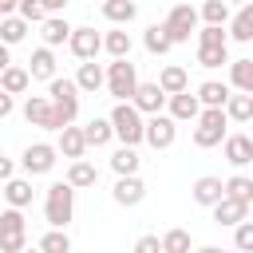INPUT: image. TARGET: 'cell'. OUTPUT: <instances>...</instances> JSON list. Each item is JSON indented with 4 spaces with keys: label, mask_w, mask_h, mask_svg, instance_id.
I'll list each match as a JSON object with an SVG mask.
<instances>
[{
    "label": "cell",
    "mask_w": 253,
    "mask_h": 253,
    "mask_svg": "<svg viewBox=\"0 0 253 253\" xmlns=\"http://www.w3.org/2000/svg\"><path fill=\"white\" fill-rule=\"evenodd\" d=\"M40 249H43V253H71V237H67V229H47V233L40 237Z\"/></svg>",
    "instance_id": "38"
},
{
    "label": "cell",
    "mask_w": 253,
    "mask_h": 253,
    "mask_svg": "<svg viewBox=\"0 0 253 253\" xmlns=\"http://www.w3.org/2000/svg\"><path fill=\"white\" fill-rule=\"evenodd\" d=\"M229 40H237V43H249V40H253V0L241 4L237 16L229 20Z\"/></svg>",
    "instance_id": "23"
},
{
    "label": "cell",
    "mask_w": 253,
    "mask_h": 253,
    "mask_svg": "<svg viewBox=\"0 0 253 253\" xmlns=\"http://www.w3.org/2000/svg\"><path fill=\"white\" fill-rule=\"evenodd\" d=\"M16 8H20V0H0V12L4 16H16Z\"/></svg>",
    "instance_id": "47"
},
{
    "label": "cell",
    "mask_w": 253,
    "mask_h": 253,
    "mask_svg": "<svg viewBox=\"0 0 253 253\" xmlns=\"http://www.w3.org/2000/svg\"><path fill=\"white\" fill-rule=\"evenodd\" d=\"M43 4H47V12H63L67 8V0H43Z\"/></svg>",
    "instance_id": "48"
},
{
    "label": "cell",
    "mask_w": 253,
    "mask_h": 253,
    "mask_svg": "<svg viewBox=\"0 0 253 253\" xmlns=\"http://www.w3.org/2000/svg\"><path fill=\"white\" fill-rule=\"evenodd\" d=\"M28 71H32V79H55V55H51V47H36L32 51V59H28Z\"/></svg>",
    "instance_id": "24"
},
{
    "label": "cell",
    "mask_w": 253,
    "mask_h": 253,
    "mask_svg": "<svg viewBox=\"0 0 253 253\" xmlns=\"http://www.w3.org/2000/svg\"><path fill=\"white\" fill-rule=\"evenodd\" d=\"M24 119H28L32 126H43V130H63L51 95H28V103H24Z\"/></svg>",
    "instance_id": "8"
},
{
    "label": "cell",
    "mask_w": 253,
    "mask_h": 253,
    "mask_svg": "<svg viewBox=\"0 0 253 253\" xmlns=\"http://www.w3.org/2000/svg\"><path fill=\"white\" fill-rule=\"evenodd\" d=\"M142 115H162V103H170V95L158 87V83H138V91H134V99H130Z\"/></svg>",
    "instance_id": "12"
},
{
    "label": "cell",
    "mask_w": 253,
    "mask_h": 253,
    "mask_svg": "<svg viewBox=\"0 0 253 253\" xmlns=\"http://www.w3.org/2000/svg\"><path fill=\"white\" fill-rule=\"evenodd\" d=\"M67 182H71L75 190H87V186H95V182H99V170H95L87 158H79V162H71V166H67Z\"/></svg>",
    "instance_id": "29"
},
{
    "label": "cell",
    "mask_w": 253,
    "mask_h": 253,
    "mask_svg": "<svg viewBox=\"0 0 253 253\" xmlns=\"http://www.w3.org/2000/svg\"><path fill=\"white\" fill-rule=\"evenodd\" d=\"M111 170H115L119 178L138 174V154H134V146H119V150L111 154Z\"/></svg>",
    "instance_id": "32"
},
{
    "label": "cell",
    "mask_w": 253,
    "mask_h": 253,
    "mask_svg": "<svg viewBox=\"0 0 253 253\" xmlns=\"http://www.w3.org/2000/svg\"><path fill=\"white\" fill-rule=\"evenodd\" d=\"M43 217L51 229H67V221L75 217V186L63 178V182H51L47 186V198H43Z\"/></svg>",
    "instance_id": "1"
},
{
    "label": "cell",
    "mask_w": 253,
    "mask_h": 253,
    "mask_svg": "<svg viewBox=\"0 0 253 253\" xmlns=\"http://www.w3.org/2000/svg\"><path fill=\"white\" fill-rule=\"evenodd\" d=\"M111 198H115L119 206H138V202L146 198V186H142V178H138V174H126V178H119V182H115Z\"/></svg>",
    "instance_id": "16"
},
{
    "label": "cell",
    "mask_w": 253,
    "mask_h": 253,
    "mask_svg": "<svg viewBox=\"0 0 253 253\" xmlns=\"http://www.w3.org/2000/svg\"><path fill=\"white\" fill-rule=\"evenodd\" d=\"M225 115H229V123H249L253 119V95L233 91V99L225 103Z\"/></svg>",
    "instance_id": "34"
},
{
    "label": "cell",
    "mask_w": 253,
    "mask_h": 253,
    "mask_svg": "<svg viewBox=\"0 0 253 253\" xmlns=\"http://www.w3.org/2000/svg\"><path fill=\"white\" fill-rule=\"evenodd\" d=\"M198 99H202V107H225L233 99V87L229 83H217V79H206L198 87Z\"/></svg>",
    "instance_id": "22"
},
{
    "label": "cell",
    "mask_w": 253,
    "mask_h": 253,
    "mask_svg": "<svg viewBox=\"0 0 253 253\" xmlns=\"http://www.w3.org/2000/svg\"><path fill=\"white\" fill-rule=\"evenodd\" d=\"M229 87L241 95H253V59H233L229 63Z\"/></svg>",
    "instance_id": "26"
},
{
    "label": "cell",
    "mask_w": 253,
    "mask_h": 253,
    "mask_svg": "<svg viewBox=\"0 0 253 253\" xmlns=\"http://www.w3.org/2000/svg\"><path fill=\"white\" fill-rule=\"evenodd\" d=\"M16 16H24L28 24H43V20H47V4H43V0H20Z\"/></svg>",
    "instance_id": "40"
},
{
    "label": "cell",
    "mask_w": 253,
    "mask_h": 253,
    "mask_svg": "<svg viewBox=\"0 0 253 253\" xmlns=\"http://www.w3.org/2000/svg\"><path fill=\"white\" fill-rule=\"evenodd\" d=\"M75 83H79V91L83 95H95L99 87H107V71L91 59V63H79V75H75Z\"/></svg>",
    "instance_id": "20"
},
{
    "label": "cell",
    "mask_w": 253,
    "mask_h": 253,
    "mask_svg": "<svg viewBox=\"0 0 253 253\" xmlns=\"http://www.w3.org/2000/svg\"><path fill=\"white\" fill-rule=\"evenodd\" d=\"M233 249L253 253V221H241V225L233 229Z\"/></svg>",
    "instance_id": "43"
},
{
    "label": "cell",
    "mask_w": 253,
    "mask_h": 253,
    "mask_svg": "<svg viewBox=\"0 0 253 253\" xmlns=\"http://www.w3.org/2000/svg\"><path fill=\"white\" fill-rule=\"evenodd\" d=\"M221 198H225V182H221V178L206 174V178L194 182V202H198V206H210V210H213Z\"/></svg>",
    "instance_id": "18"
},
{
    "label": "cell",
    "mask_w": 253,
    "mask_h": 253,
    "mask_svg": "<svg viewBox=\"0 0 253 253\" xmlns=\"http://www.w3.org/2000/svg\"><path fill=\"white\" fill-rule=\"evenodd\" d=\"M16 111V95H0V119H8Z\"/></svg>",
    "instance_id": "45"
},
{
    "label": "cell",
    "mask_w": 253,
    "mask_h": 253,
    "mask_svg": "<svg viewBox=\"0 0 253 253\" xmlns=\"http://www.w3.org/2000/svg\"><path fill=\"white\" fill-rule=\"evenodd\" d=\"M4 202H8L12 210L32 206V182H28V178H12V182H4Z\"/></svg>",
    "instance_id": "27"
},
{
    "label": "cell",
    "mask_w": 253,
    "mask_h": 253,
    "mask_svg": "<svg viewBox=\"0 0 253 253\" xmlns=\"http://www.w3.org/2000/svg\"><path fill=\"white\" fill-rule=\"evenodd\" d=\"M103 47H107L115 59H130V36H126V28L107 32V36H103Z\"/></svg>",
    "instance_id": "35"
},
{
    "label": "cell",
    "mask_w": 253,
    "mask_h": 253,
    "mask_svg": "<svg viewBox=\"0 0 253 253\" xmlns=\"http://www.w3.org/2000/svg\"><path fill=\"white\" fill-rule=\"evenodd\" d=\"M0 178H4V182L16 178V162H12V158H0Z\"/></svg>",
    "instance_id": "46"
},
{
    "label": "cell",
    "mask_w": 253,
    "mask_h": 253,
    "mask_svg": "<svg viewBox=\"0 0 253 253\" xmlns=\"http://www.w3.org/2000/svg\"><path fill=\"white\" fill-rule=\"evenodd\" d=\"M107 91L119 99V103H130L134 91H138V67L130 59H115L107 67Z\"/></svg>",
    "instance_id": "5"
},
{
    "label": "cell",
    "mask_w": 253,
    "mask_h": 253,
    "mask_svg": "<svg viewBox=\"0 0 253 253\" xmlns=\"http://www.w3.org/2000/svg\"><path fill=\"white\" fill-rule=\"evenodd\" d=\"M142 43H146V51H150V55H166V51L174 47V40H170L166 24H150V28H146V36H142Z\"/></svg>",
    "instance_id": "28"
},
{
    "label": "cell",
    "mask_w": 253,
    "mask_h": 253,
    "mask_svg": "<svg viewBox=\"0 0 253 253\" xmlns=\"http://www.w3.org/2000/svg\"><path fill=\"white\" fill-rule=\"evenodd\" d=\"M225 126H229L225 107H206V111H202V119H198V126H194V146L210 150V146L225 142V138H229V134H225Z\"/></svg>",
    "instance_id": "4"
},
{
    "label": "cell",
    "mask_w": 253,
    "mask_h": 253,
    "mask_svg": "<svg viewBox=\"0 0 253 253\" xmlns=\"http://www.w3.org/2000/svg\"><path fill=\"white\" fill-rule=\"evenodd\" d=\"M225 194L249 206V202H253V178H245V174H233V178H225Z\"/></svg>",
    "instance_id": "37"
},
{
    "label": "cell",
    "mask_w": 253,
    "mask_h": 253,
    "mask_svg": "<svg viewBox=\"0 0 253 253\" xmlns=\"http://www.w3.org/2000/svg\"><path fill=\"white\" fill-rule=\"evenodd\" d=\"M198 43H202V47H225V43H229V32H225V28H210V24H206V28L198 32Z\"/></svg>",
    "instance_id": "42"
},
{
    "label": "cell",
    "mask_w": 253,
    "mask_h": 253,
    "mask_svg": "<svg viewBox=\"0 0 253 253\" xmlns=\"http://www.w3.org/2000/svg\"><path fill=\"white\" fill-rule=\"evenodd\" d=\"M24 36H28V20L24 16H4L0 20V40L4 43H20Z\"/></svg>",
    "instance_id": "36"
},
{
    "label": "cell",
    "mask_w": 253,
    "mask_h": 253,
    "mask_svg": "<svg viewBox=\"0 0 253 253\" xmlns=\"http://www.w3.org/2000/svg\"><path fill=\"white\" fill-rule=\"evenodd\" d=\"M107 119H111L115 138H119L123 146H138V142H146V119H142V111H138L134 103H115V111H111Z\"/></svg>",
    "instance_id": "2"
},
{
    "label": "cell",
    "mask_w": 253,
    "mask_h": 253,
    "mask_svg": "<svg viewBox=\"0 0 253 253\" xmlns=\"http://www.w3.org/2000/svg\"><path fill=\"white\" fill-rule=\"evenodd\" d=\"M59 154L71 158V162H79V158L87 154V134H83V126H67V130H59Z\"/></svg>",
    "instance_id": "19"
},
{
    "label": "cell",
    "mask_w": 253,
    "mask_h": 253,
    "mask_svg": "<svg viewBox=\"0 0 253 253\" xmlns=\"http://www.w3.org/2000/svg\"><path fill=\"white\" fill-rule=\"evenodd\" d=\"M198 63H202V67H221V63H233V59H229L225 47H202V43H198Z\"/></svg>",
    "instance_id": "41"
},
{
    "label": "cell",
    "mask_w": 253,
    "mask_h": 253,
    "mask_svg": "<svg viewBox=\"0 0 253 253\" xmlns=\"http://www.w3.org/2000/svg\"><path fill=\"white\" fill-rule=\"evenodd\" d=\"M245 213H249V206L237 202V198H229V194L213 206V221H217V225H229V229H237V225L245 221Z\"/></svg>",
    "instance_id": "17"
},
{
    "label": "cell",
    "mask_w": 253,
    "mask_h": 253,
    "mask_svg": "<svg viewBox=\"0 0 253 253\" xmlns=\"http://www.w3.org/2000/svg\"><path fill=\"white\" fill-rule=\"evenodd\" d=\"M225 4H237V8H241V4H249V0H225Z\"/></svg>",
    "instance_id": "50"
},
{
    "label": "cell",
    "mask_w": 253,
    "mask_h": 253,
    "mask_svg": "<svg viewBox=\"0 0 253 253\" xmlns=\"http://www.w3.org/2000/svg\"><path fill=\"white\" fill-rule=\"evenodd\" d=\"M134 253H166V249H162V237L146 233V237H138V241H134Z\"/></svg>",
    "instance_id": "44"
},
{
    "label": "cell",
    "mask_w": 253,
    "mask_h": 253,
    "mask_svg": "<svg viewBox=\"0 0 253 253\" xmlns=\"http://www.w3.org/2000/svg\"><path fill=\"white\" fill-rule=\"evenodd\" d=\"M40 36H43V47H59V43H71L75 28H71L63 16H47V20L40 24Z\"/></svg>",
    "instance_id": "14"
},
{
    "label": "cell",
    "mask_w": 253,
    "mask_h": 253,
    "mask_svg": "<svg viewBox=\"0 0 253 253\" xmlns=\"http://www.w3.org/2000/svg\"><path fill=\"white\" fill-rule=\"evenodd\" d=\"M28 83H32V71L28 67H4L0 71V87H4V95H24L28 91Z\"/></svg>",
    "instance_id": "25"
},
{
    "label": "cell",
    "mask_w": 253,
    "mask_h": 253,
    "mask_svg": "<svg viewBox=\"0 0 253 253\" xmlns=\"http://www.w3.org/2000/svg\"><path fill=\"white\" fill-rule=\"evenodd\" d=\"M158 87H162L166 95H182V91H190V75H186V67H178V63L162 67V71H158Z\"/></svg>",
    "instance_id": "21"
},
{
    "label": "cell",
    "mask_w": 253,
    "mask_h": 253,
    "mask_svg": "<svg viewBox=\"0 0 253 253\" xmlns=\"http://www.w3.org/2000/svg\"><path fill=\"white\" fill-rule=\"evenodd\" d=\"M190 245H194V241H190L186 229H166V233H162V249H166V253H190Z\"/></svg>",
    "instance_id": "39"
},
{
    "label": "cell",
    "mask_w": 253,
    "mask_h": 253,
    "mask_svg": "<svg viewBox=\"0 0 253 253\" xmlns=\"http://www.w3.org/2000/svg\"><path fill=\"white\" fill-rule=\"evenodd\" d=\"M225 253H241V249H225Z\"/></svg>",
    "instance_id": "52"
},
{
    "label": "cell",
    "mask_w": 253,
    "mask_h": 253,
    "mask_svg": "<svg viewBox=\"0 0 253 253\" xmlns=\"http://www.w3.org/2000/svg\"><path fill=\"white\" fill-rule=\"evenodd\" d=\"M174 138H178V119H170V115H150L146 119V142L154 150L174 146Z\"/></svg>",
    "instance_id": "10"
},
{
    "label": "cell",
    "mask_w": 253,
    "mask_h": 253,
    "mask_svg": "<svg viewBox=\"0 0 253 253\" xmlns=\"http://www.w3.org/2000/svg\"><path fill=\"white\" fill-rule=\"evenodd\" d=\"M47 95H51V103H55V115H59V123H63V130L75 123V115H79V83L75 79H51L47 83Z\"/></svg>",
    "instance_id": "3"
},
{
    "label": "cell",
    "mask_w": 253,
    "mask_h": 253,
    "mask_svg": "<svg viewBox=\"0 0 253 253\" xmlns=\"http://www.w3.org/2000/svg\"><path fill=\"white\" fill-rule=\"evenodd\" d=\"M198 253H225V249H217V245H202Z\"/></svg>",
    "instance_id": "49"
},
{
    "label": "cell",
    "mask_w": 253,
    "mask_h": 253,
    "mask_svg": "<svg viewBox=\"0 0 253 253\" xmlns=\"http://www.w3.org/2000/svg\"><path fill=\"white\" fill-rule=\"evenodd\" d=\"M202 20H206L210 28H229L233 16H229V4H225V0H206V4H202Z\"/></svg>",
    "instance_id": "33"
},
{
    "label": "cell",
    "mask_w": 253,
    "mask_h": 253,
    "mask_svg": "<svg viewBox=\"0 0 253 253\" xmlns=\"http://www.w3.org/2000/svg\"><path fill=\"white\" fill-rule=\"evenodd\" d=\"M103 16L111 24H130L138 16V4L134 0H103Z\"/></svg>",
    "instance_id": "30"
},
{
    "label": "cell",
    "mask_w": 253,
    "mask_h": 253,
    "mask_svg": "<svg viewBox=\"0 0 253 253\" xmlns=\"http://www.w3.org/2000/svg\"><path fill=\"white\" fill-rule=\"evenodd\" d=\"M24 253H43V249H40V245H36V249H24Z\"/></svg>",
    "instance_id": "51"
},
{
    "label": "cell",
    "mask_w": 253,
    "mask_h": 253,
    "mask_svg": "<svg viewBox=\"0 0 253 253\" xmlns=\"http://www.w3.org/2000/svg\"><path fill=\"white\" fill-rule=\"evenodd\" d=\"M71 55L75 59H83V63H91L99 51H103V36L95 32V28H75V36H71Z\"/></svg>",
    "instance_id": "11"
},
{
    "label": "cell",
    "mask_w": 253,
    "mask_h": 253,
    "mask_svg": "<svg viewBox=\"0 0 253 253\" xmlns=\"http://www.w3.org/2000/svg\"><path fill=\"white\" fill-rule=\"evenodd\" d=\"M55 154H59V146H51V142H32V146H24L20 166H24L28 174H47V170L55 166Z\"/></svg>",
    "instance_id": "9"
},
{
    "label": "cell",
    "mask_w": 253,
    "mask_h": 253,
    "mask_svg": "<svg viewBox=\"0 0 253 253\" xmlns=\"http://www.w3.org/2000/svg\"><path fill=\"white\" fill-rule=\"evenodd\" d=\"M221 150H225V162L237 166V170L253 162V138H249V134H229V138L221 142Z\"/></svg>",
    "instance_id": "13"
},
{
    "label": "cell",
    "mask_w": 253,
    "mask_h": 253,
    "mask_svg": "<svg viewBox=\"0 0 253 253\" xmlns=\"http://www.w3.org/2000/svg\"><path fill=\"white\" fill-rule=\"evenodd\" d=\"M24 237H28L24 213L8 206V210L0 213V253H24V249H28V245H24Z\"/></svg>",
    "instance_id": "6"
},
{
    "label": "cell",
    "mask_w": 253,
    "mask_h": 253,
    "mask_svg": "<svg viewBox=\"0 0 253 253\" xmlns=\"http://www.w3.org/2000/svg\"><path fill=\"white\" fill-rule=\"evenodd\" d=\"M83 134H87V146H107L115 138V126H111V119H91L83 126Z\"/></svg>",
    "instance_id": "31"
},
{
    "label": "cell",
    "mask_w": 253,
    "mask_h": 253,
    "mask_svg": "<svg viewBox=\"0 0 253 253\" xmlns=\"http://www.w3.org/2000/svg\"><path fill=\"white\" fill-rule=\"evenodd\" d=\"M170 119H178V123H198V119H202V99L190 95V91L170 95Z\"/></svg>",
    "instance_id": "15"
},
{
    "label": "cell",
    "mask_w": 253,
    "mask_h": 253,
    "mask_svg": "<svg viewBox=\"0 0 253 253\" xmlns=\"http://www.w3.org/2000/svg\"><path fill=\"white\" fill-rule=\"evenodd\" d=\"M198 8H190V4H174L170 8V16L162 20L166 24V32H170V40L174 43H190V36H194V28H198Z\"/></svg>",
    "instance_id": "7"
}]
</instances>
